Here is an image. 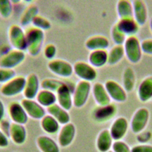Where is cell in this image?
Masks as SVG:
<instances>
[{"mask_svg": "<svg viewBox=\"0 0 152 152\" xmlns=\"http://www.w3.org/2000/svg\"><path fill=\"white\" fill-rule=\"evenodd\" d=\"M26 50L32 56H36L41 50L44 40L43 30L34 27H30L25 31Z\"/></svg>", "mask_w": 152, "mask_h": 152, "instance_id": "obj_1", "label": "cell"}, {"mask_svg": "<svg viewBox=\"0 0 152 152\" xmlns=\"http://www.w3.org/2000/svg\"><path fill=\"white\" fill-rule=\"evenodd\" d=\"M123 46L125 56L131 63L135 64L141 60L143 52L141 42L136 36L128 37Z\"/></svg>", "mask_w": 152, "mask_h": 152, "instance_id": "obj_2", "label": "cell"}, {"mask_svg": "<svg viewBox=\"0 0 152 152\" xmlns=\"http://www.w3.org/2000/svg\"><path fill=\"white\" fill-rule=\"evenodd\" d=\"M90 82L80 80L75 86L72 92L73 106L80 108L85 105L91 91Z\"/></svg>", "mask_w": 152, "mask_h": 152, "instance_id": "obj_3", "label": "cell"}, {"mask_svg": "<svg viewBox=\"0 0 152 152\" xmlns=\"http://www.w3.org/2000/svg\"><path fill=\"white\" fill-rule=\"evenodd\" d=\"M26 77L17 75L8 82L3 84L0 88V93L6 97H12L23 93Z\"/></svg>", "mask_w": 152, "mask_h": 152, "instance_id": "obj_4", "label": "cell"}, {"mask_svg": "<svg viewBox=\"0 0 152 152\" xmlns=\"http://www.w3.org/2000/svg\"><path fill=\"white\" fill-rule=\"evenodd\" d=\"M150 119V112L146 107L138 109L133 114L131 122L130 128L134 134L142 132L146 128Z\"/></svg>", "mask_w": 152, "mask_h": 152, "instance_id": "obj_5", "label": "cell"}, {"mask_svg": "<svg viewBox=\"0 0 152 152\" xmlns=\"http://www.w3.org/2000/svg\"><path fill=\"white\" fill-rule=\"evenodd\" d=\"M117 113V107L110 103L105 106H97L91 111V118L97 123H105L112 119Z\"/></svg>", "mask_w": 152, "mask_h": 152, "instance_id": "obj_6", "label": "cell"}, {"mask_svg": "<svg viewBox=\"0 0 152 152\" xmlns=\"http://www.w3.org/2000/svg\"><path fill=\"white\" fill-rule=\"evenodd\" d=\"M74 73L81 80L91 82L96 80L97 72L95 68L88 62L84 61H77L73 66Z\"/></svg>", "mask_w": 152, "mask_h": 152, "instance_id": "obj_7", "label": "cell"}, {"mask_svg": "<svg viewBox=\"0 0 152 152\" xmlns=\"http://www.w3.org/2000/svg\"><path fill=\"white\" fill-rule=\"evenodd\" d=\"M70 84L64 81L63 84L56 91V102L58 104L66 111L69 110L73 106L72 92Z\"/></svg>", "mask_w": 152, "mask_h": 152, "instance_id": "obj_8", "label": "cell"}, {"mask_svg": "<svg viewBox=\"0 0 152 152\" xmlns=\"http://www.w3.org/2000/svg\"><path fill=\"white\" fill-rule=\"evenodd\" d=\"M24 59V51L17 49L10 50L0 57V67L12 69L21 64Z\"/></svg>", "mask_w": 152, "mask_h": 152, "instance_id": "obj_9", "label": "cell"}, {"mask_svg": "<svg viewBox=\"0 0 152 152\" xmlns=\"http://www.w3.org/2000/svg\"><path fill=\"white\" fill-rule=\"evenodd\" d=\"M8 39L11 46L14 49L26 50V40L25 32L18 25L11 26L8 30Z\"/></svg>", "mask_w": 152, "mask_h": 152, "instance_id": "obj_10", "label": "cell"}, {"mask_svg": "<svg viewBox=\"0 0 152 152\" xmlns=\"http://www.w3.org/2000/svg\"><path fill=\"white\" fill-rule=\"evenodd\" d=\"M49 69L55 75L61 77H69L74 73L73 66L68 61L53 59L48 64Z\"/></svg>", "mask_w": 152, "mask_h": 152, "instance_id": "obj_11", "label": "cell"}, {"mask_svg": "<svg viewBox=\"0 0 152 152\" xmlns=\"http://www.w3.org/2000/svg\"><path fill=\"white\" fill-rule=\"evenodd\" d=\"M104 87L111 99L118 103H123L127 99V92L117 81L108 80L104 83Z\"/></svg>", "mask_w": 152, "mask_h": 152, "instance_id": "obj_12", "label": "cell"}, {"mask_svg": "<svg viewBox=\"0 0 152 152\" xmlns=\"http://www.w3.org/2000/svg\"><path fill=\"white\" fill-rule=\"evenodd\" d=\"M21 104L28 116L33 119L41 120L46 114L44 107L34 99L25 98L21 100Z\"/></svg>", "mask_w": 152, "mask_h": 152, "instance_id": "obj_13", "label": "cell"}, {"mask_svg": "<svg viewBox=\"0 0 152 152\" xmlns=\"http://www.w3.org/2000/svg\"><path fill=\"white\" fill-rule=\"evenodd\" d=\"M129 128V122L124 116L114 119L109 128V132L114 141L121 140L126 134Z\"/></svg>", "mask_w": 152, "mask_h": 152, "instance_id": "obj_14", "label": "cell"}, {"mask_svg": "<svg viewBox=\"0 0 152 152\" xmlns=\"http://www.w3.org/2000/svg\"><path fill=\"white\" fill-rule=\"evenodd\" d=\"M76 134L75 125L71 122L63 125L58 135V143L61 147H67L74 140Z\"/></svg>", "mask_w": 152, "mask_h": 152, "instance_id": "obj_15", "label": "cell"}, {"mask_svg": "<svg viewBox=\"0 0 152 152\" xmlns=\"http://www.w3.org/2000/svg\"><path fill=\"white\" fill-rule=\"evenodd\" d=\"M8 113L12 122L24 125L28 121V115L21 103L11 102L8 106Z\"/></svg>", "mask_w": 152, "mask_h": 152, "instance_id": "obj_16", "label": "cell"}, {"mask_svg": "<svg viewBox=\"0 0 152 152\" xmlns=\"http://www.w3.org/2000/svg\"><path fill=\"white\" fill-rule=\"evenodd\" d=\"M40 83L36 74H30L26 77V81L23 91V94L26 99H34L39 91Z\"/></svg>", "mask_w": 152, "mask_h": 152, "instance_id": "obj_17", "label": "cell"}, {"mask_svg": "<svg viewBox=\"0 0 152 152\" xmlns=\"http://www.w3.org/2000/svg\"><path fill=\"white\" fill-rule=\"evenodd\" d=\"M115 24L118 29L127 37L135 36L140 27L134 18L119 19Z\"/></svg>", "mask_w": 152, "mask_h": 152, "instance_id": "obj_18", "label": "cell"}, {"mask_svg": "<svg viewBox=\"0 0 152 152\" xmlns=\"http://www.w3.org/2000/svg\"><path fill=\"white\" fill-rule=\"evenodd\" d=\"M132 2L133 18L140 26H144L148 19V11L145 2L142 0H134Z\"/></svg>", "mask_w": 152, "mask_h": 152, "instance_id": "obj_19", "label": "cell"}, {"mask_svg": "<svg viewBox=\"0 0 152 152\" xmlns=\"http://www.w3.org/2000/svg\"><path fill=\"white\" fill-rule=\"evenodd\" d=\"M94 99L98 106H105L111 103V99L104 85L101 83H95L91 87Z\"/></svg>", "mask_w": 152, "mask_h": 152, "instance_id": "obj_20", "label": "cell"}, {"mask_svg": "<svg viewBox=\"0 0 152 152\" xmlns=\"http://www.w3.org/2000/svg\"><path fill=\"white\" fill-rule=\"evenodd\" d=\"M137 96L144 103L152 99V75H148L141 80L137 88Z\"/></svg>", "mask_w": 152, "mask_h": 152, "instance_id": "obj_21", "label": "cell"}, {"mask_svg": "<svg viewBox=\"0 0 152 152\" xmlns=\"http://www.w3.org/2000/svg\"><path fill=\"white\" fill-rule=\"evenodd\" d=\"M36 145L41 152H60V146L58 142L49 136L42 135L36 141Z\"/></svg>", "mask_w": 152, "mask_h": 152, "instance_id": "obj_22", "label": "cell"}, {"mask_svg": "<svg viewBox=\"0 0 152 152\" xmlns=\"http://www.w3.org/2000/svg\"><path fill=\"white\" fill-rule=\"evenodd\" d=\"M113 141L109 130L104 129L99 133L97 137L96 148L99 152H108L112 148Z\"/></svg>", "mask_w": 152, "mask_h": 152, "instance_id": "obj_23", "label": "cell"}, {"mask_svg": "<svg viewBox=\"0 0 152 152\" xmlns=\"http://www.w3.org/2000/svg\"><path fill=\"white\" fill-rule=\"evenodd\" d=\"M87 49L93 50H106L109 46V39L103 35H94L88 37L85 43Z\"/></svg>", "mask_w": 152, "mask_h": 152, "instance_id": "obj_24", "label": "cell"}, {"mask_svg": "<svg viewBox=\"0 0 152 152\" xmlns=\"http://www.w3.org/2000/svg\"><path fill=\"white\" fill-rule=\"evenodd\" d=\"M9 138L17 145L23 144L27 138V131L24 125L12 122Z\"/></svg>", "mask_w": 152, "mask_h": 152, "instance_id": "obj_25", "label": "cell"}, {"mask_svg": "<svg viewBox=\"0 0 152 152\" xmlns=\"http://www.w3.org/2000/svg\"><path fill=\"white\" fill-rule=\"evenodd\" d=\"M46 111L48 114L54 118L60 125H63L70 122V116L68 111L62 108L56 103L47 107Z\"/></svg>", "mask_w": 152, "mask_h": 152, "instance_id": "obj_26", "label": "cell"}, {"mask_svg": "<svg viewBox=\"0 0 152 152\" xmlns=\"http://www.w3.org/2000/svg\"><path fill=\"white\" fill-rule=\"evenodd\" d=\"M108 52L106 50H93L89 53L88 63L94 68H100L107 64Z\"/></svg>", "mask_w": 152, "mask_h": 152, "instance_id": "obj_27", "label": "cell"}, {"mask_svg": "<svg viewBox=\"0 0 152 152\" xmlns=\"http://www.w3.org/2000/svg\"><path fill=\"white\" fill-rule=\"evenodd\" d=\"M40 126L44 132L48 134L58 133L60 129L59 122L48 113L40 120Z\"/></svg>", "mask_w": 152, "mask_h": 152, "instance_id": "obj_28", "label": "cell"}, {"mask_svg": "<svg viewBox=\"0 0 152 152\" xmlns=\"http://www.w3.org/2000/svg\"><path fill=\"white\" fill-rule=\"evenodd\" d=\"M35 99L37 103L46 108L56 103V96L55 93L45 89L40 90Z\"/></svg>", "mask_w": 152, "mask_h": 152, "instance_id": "obj_29", "label": "cell"}, {"mask_svg": "<svg viewBox=\"0 0 152 152\" xmlns=\"http://www.w3.org/2000/svg\"><path fill=\"white\" fill-rule=\"evenodd\" d=\"M116 11L119 19L133 18L132 2L128 0H120L116 4Z\"/></svg>", "mask_w": 152, "mask_h": 152, "instance_id": "obj_30", "label": "cell"}, {"mask_svg": "<svg viewBox=\"0 0 152 152\" xmlns=\"http://www.w3.org/2000/svg\"><path fill=\"white\" fill-rule=\"evenodd\" d=\"M136 77L134 70L131 67H126L122 74V86L126 92H131L135 86Z\"/></svg>", "mask_w": 152, "mask_h": 152, "instance_id": "obj_31", "label": "cell"}, {"mask_svg": "<svg viewBox=\"0 0 152 152\" xmlns=\"http://www.w3.org/2000/svg\"><path fill=\"white\" fill-rule=\"evenodd\" d=\"M125 56L123 45H116L112 46L108 52L107 64L114 65L119 63Z\"/></svg>", "mask_w": 152, "mask_h": 152, "instance_id": "obj_32", "label": "cell"}, {"mask_svg": "<svg viewBox=\"0 0 152 152\" xmlns=\"http://www.w3.org/2000/svg\"><path fill=\"white\" fill-rule=\"evenodd\" d=\"M38 11L37 7L34 4L28 5L26 8L21 15L20 20V24L24 26L31 23L34 18L38 15Z\"/></svg>", "mask_w": 152, "mask_h": 152, "instance_id": "obj_33", "label": "cell"}, {"mask_svg": "<svg viewBox=\"0 0 152 152\" xmlns=\"http://www.w3.org/2000/svg\"><path fill=\"white\" fill-rule=\"evenodd\" d=\"M64 81L53 78H46L40 83V87L45 90H49L55 93L63 84Z\"/></svg>", "mask_w": 152, "mask_h": 152, "instance_id": "obj_34", "label": "cell"}, {"mask_svg": "<svg viewBox=\"0 0 152 152\" xmlns=\"http://www.w3.org/2000/svg\"><path fill=\"white\" fill-rule=\"evenodd\" d=\"M111 37L116 45H123L127 37L121 32L115 23L111 29Z\"/></svg>", "mask_w": 152, "mask_h": 152, "instance_id": "obj_35", "label": "cell"}, {"mask_svg": "<svg viewBox=\"0 0 152 152\" xmlns=\"http://www.w3.org/2000/svg\"><path fill=\"white\" fill-rule=\"evenodd\" d=\"M31 23H33V27L39 28L42 30H46L49 29L50 27V21L46 18L39 15H36Z\"/></svg>", "mask_w": 152, "mask_h": 152, "instance_id": "obj_36", "label": "cell"}, {"mask_svg": "<svg viewBox=\"0 0 152 152\" xmlns=\"http://www.w3.org/2000/svg\"><path fill=\"white\" fill-rule=\"evenodd\" d=\"M12 11V2L10 1H0V15L2 17H9Z\"/></svg>", "mask_w": 152, "mask_h": 152, "instance_id": "obj_37", "label": "cell"}, {"mask_svg": "<svg viewBox=\"0 0 152 152\" xmlns=\"http://www.w3.org/2000/svg\"><path fill=\"white\" fill-rule=\"evenodd\" d=\"M15 72L13 69H8L0 67V83H5L15 77Z\"/></svg>", "mask_w": 152, "mask_h": 152, "instance_id": "obj_38", "label": "cell"}, {"mask_svg": "<svg viewBox=\"0 0 152 152\" xmlns=\"http://www.w3.org/2000/svg\"><path fill=\"white\" fill-rule=\"evenodd\" d=\"M112 151L113 152H131V148L123 141H115L112 147Z\"/></svg>", "mask_w": 152, "mask_h": 152, "instance_id": "obj_39", "label": "cell"}, {"mask_svg": "<svg viewBox=\"0 0 152 152\" xmlns=\"http://www.w3.org/2000/svg\"><path fill=\"white\" fill-rule=\"evenodd\" d=\"M141 45L144 53L152 55V38L144 39L141 42Z\"/></svg>", "mask_w": 152, "mask_h": 152, "instance_id": "obj_40", "label": "cell"}, {"mask_svg": "<svg viewBox=\"0 0 152 152\" xmlns=\"http://www.w3.org/2000/svg\"><path fill=\"white\" fill-rule=\"evenodd\" d=\"M131 152H152V145L140 144L131 148Z\"/></svg>", "mask_w": 152, "mask_h": 152, "instance_id": "obj_41", "label": "cell"}, {"mask_svg": "<svg viewBox=\"0 0 152 152\" xmlns=\"http://www.w3.org/2000/svg\"><path fill=\"white\" fill-rule=\"evenodd\" d=\"M56 47L53 44H48L44 50L45 56L49 59H53L56 55Z\"/></svg>", "mask_w": 152, "mask_h": 152, "instance_id": "obj_42", "label": "cell"}, {"mask_svg": "<svg viewBox=\"0 0 152 152\" xmlns=\"http://www.w3.org/2000/svg\"><path fill=\"white\" fill-rule=\"evenodd\" d=\"M11 123L7 119L4 118L0 122V129L4 133L8 138L11 128Z\"/></svg>", "mask_w": 152, "mask_h": 152, "instance_id": "obj_43", "label": "cell"}, {"mask_svg": "<svg viewBox=\"0 0 152 152\" xmlns=\"http://www.w3.org/2000/svg\"><path fill=\"white\" fill-rule=\"evenodd\" d=\"M9 144V138L0 129V148H6Z\"/></svg>", "mask_w": 152, "mask_h": 152, "instance_id": "obj_44", "label": "cell"}, {"mask_svg": "<svg viewBox=\"0 0 152 152\" xmlns=\"http://www.w3.org/2000/svg\"><path fill=\"white\" fill-rule=\"evenodd\" d=\"M5 115V107L3 102L0 99V122L4 119Z\"/></svg>", "mask_w": 152, "mask_h": 152, "instance_id": "obj_45", "label": "cell"}, {"mask_svg": "<svg viewBox=\"0 0 152 152\" xmlns=\"http://www.w3.org/2000/svg\"><path fill=\"white\" fill-rule=\"evenodd\" d=\"M149 26H150V29L151 30V32L152 33V17L150 18V21H149Z\"/></svg>", "mask_w": 152, "mask_h": 152, "instance_id": "obj_46", "label": "cell"}, {"mask_svg": "<svg viewBox=\"0 0 152 152\" xmlns=\"http://www.w3.org/2000/svg\"><path fill=\"white\" fill-rule=\"evenodd\" d=\"M108 152H113V151H112V150H110V151H108Z\"/></svg>", "mask_w": 152, "mask_h": 152, "instance_id": "obj_47", "label": "cell"}]
</instances>
